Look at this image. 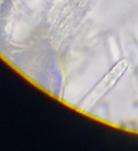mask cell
<instances>
[{
	"instance_id": "cell-1",
	"label": "cell",
	"mask_w": 138,
	"mask_h": 151,
	"mask_svg": "<svg viewBox=\"0 0 138 151\" xmlns=\"http://www.w3.org/2000/svg\"><path fill=\"white\" fill-rule=\"evenodd\" d=\"M126 67V65L124 62H121L100 83L97 88V94H101L103 92L110 88L124 71Z\"/></svg>"
}]
</instances>
